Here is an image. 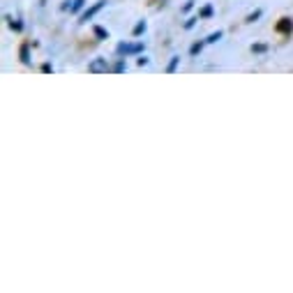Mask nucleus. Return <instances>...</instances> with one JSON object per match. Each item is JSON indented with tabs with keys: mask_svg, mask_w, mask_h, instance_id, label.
<instances>
[{
	"mask_svg": "<svg viewBox=\"0 0 293 293\" xmlns=\"http://www.w3.org/2000/svg\"><path fill=\"white\" fill-rule=\"evenodd\" d=\"M141 49V44H118V53H139Z\"/></svg>",
	"mask_w": 293,
	"mask_h": 293,
	"instance_id": "3",
	"label": "nucleus"
},
{
	"mask_svg": "<svg viewBox=\"0 0 293 293\" xmlns=\"http://www.w3.org/2000/svg\"><path fill=\"white\" fill-rule=\"evenodd\" d=\"M88 72H90V74H106V72H109L106 58H95L90 65H88Z\"/></svg>",
	"mask_w": 293,
	"mask_h": 293,
	"instance_id": "1",
	"label": "nucleus"
},
{
	"mask_svg": "<svg viewBox=\"0 0 293 293\" xmlns=\"http://www.w3.org/2000/svg\"><path fill=\"white\" fill-rule=\"evenodd\" d=\"M143 30H146V23H139V26L134 28V35H141Z\"/></svg>",
	"mask_w": 293,
	"mask_h": 293,
	"instance_id": "8",
	"label": "nucleus"
},
{
	"mask_svg": "<svg viewBox=\"0 0 293 293\" xmlns=\"http://www.w3.org/2000/svg\"><path fill=\"white\" fill-rule=\"evenodd\" d=\"M10 26L14 28V30H21V23H14V21H12V19H10Z\"/></svg>",
	"mask_w": 293,
	"mask_h": 293,
	"instance_id": "14",
	"label": "nucleus"
},
{
	"mask_svg": "<svg viewBox=\"0 0 293 293\" xmlns=\"http://www.w3.org/2000/svg\"><path fill=\"white\" fill-rule=\"evenodd\" d=\"M293 28V23L288 21V19H282V23H279V26H277V30H279V33H288V30H291Z\"/></svg>",
	"mask_w": 293,
	"mask_h": 293,
	"instance_id": "4",
	"label": "nucleus"
},
{
	"mask_svg": "<svg viewBox=\"0 0 293 293\" xmlns=\"http://www.w3.org/2000/svg\"><path fill=\"white\" fill-rule=\"evenodd\" d=\"M217 39H222V33H212L210 37H208V42H210V44H215V42H217Z\"/></svg>",
	"mask_w": 293,
	"mask_h": 293,
	"instance_id": "7",
	"label": "nucleus"
},
{
	"mask_svg": "<svg viewBox=\"0 0 293 293\" xmlns=\"http://www.w3.org/2000/svg\"><path fill=\"white\" fill-rule=\"evenodd\" d=\"M125 63H123V60H120V63H118V65H115V72H123V70H125Z\"/></svg>",
	"mask_w": 293,
	"mask_h": 293,
	"instance_id": "11",
	"label": "nucleus"
},
{
	"mask_svg": "<svg viewBox=\"0 0 293 293\" xmlns=\"http://www.w3.org/2000/svg\"><path fill=\"white\" fill-rule=\"evenodd\" d=\"M199 51H201V44H194V46H192V55L199 53Z\"/></svg>",
	"mask_w": 293,
	"mask_h": 293,
	"instance_id": "12",
	"label": "nucleus"
},
{
	"mask_svg": "<svg viewBox=\"0 0 293 293\" xmlns=\"http://www.w3.org/2000/svg\"><path fill=\"white\" fill-rule=\"evenodd\" d=\"M104 5H106V0H99V3H95V5H92L90 10H86V12H83L81 21H88V19H92V17H95V14H97L99 10H104Z\"/></svg>",
	"mask_w": 293,
	"mask_h": 293,
	"instance_id": "2",
	"label": "nucleus"
},
{
	"mask_svg": "<svg viewBox=\"0 0 293 293\" xmlns=\"http://www.w3.org/2000/svg\"><path fill=\"white\" fill-rule=\"evenodd\" d=\"M83 3H86V0H74V5H72V12H79L83 7Z\"/></svg>",
	"mask_w": 293,
	"mask_h": 293,
	"instance_id": "6",
	"label": "nucleus"
},
{
	"mask_svg": "<svg viewBox=\"0 0 293 293\" xmlns=\"http://www.w3.org/2000/svg\"><path fill=\"white\" fill-rule=\"evenodd\" d=\"M178 60H180V58H173L171 63H168V72H173L175 67H178Z\"/></svg>",
	"mask_w": 293,
	"mask_h": 293,
	"instance_id": "10",
	"label": "nucleus"
},
{
	"mask_svg": "<svg viewBox=\"0 0 293 293\" xmlns=\"http://www.w3.org/2000/svg\"><path fill=\"white\" fill-rule=\"evenodd\" d=\"M95 35H97V37H106V30H104V28H95Z\"/></svg>",
	"mask_w": 293,
	"mask_h": 293,
	"instance_id": "9",
	"label": "nucleus"
},
{
	"mask_svg": "<svg viewBox=\"0 0 293 293\" xmlns=\"http://www.w3.org/2000/svg\"><path fill=\"white\" fill-rule=\"evenodd\" d=\"M28 55H30V53H28V46H23V49H21V60L26 63V65L30 63V58H28Z\"/></svg>",
	"mask_w": 293,
	"mask_h": 293,
	"instance_id": "5",
	"label": "nucleus"
},
{
	"mask_svg": "<svg viewBox=\"0 0 293 293\" xmlns=\"http://www.w3.org/2000/svg\"><path fill=\"white\" fill-rule=\"evenodd\" d=\"M201 14H203V17H210V14H212V7H206V10H203Z\"/></svg>",
	"mask_w": 293,
	"mask_h": 293,
	"instance_id": "13",
	"label": "nucleus"
}]
</instances>
